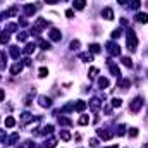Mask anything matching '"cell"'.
I'll list each match as a JSON object with an SVG mask.
<instances>
[{
    "mask_svg": "<svg viewBox=\"0 0 148 148\" xmlns=\"http://www.w3.org/2000/svg\"><path fill=\"white\" fill-rule=\"evenodd\" d=\"M126 41H127V50L129 52H134L136 47H138V36L133 29H127V36H126Z\"/></svg>",
    "mask_w": 148,
    "mask_h": 148,
    "instance_id": "obj_1",
    "label": "cell"
},
{
    "mask_svg": "<svg viewBox=\"0 0 148 148\" xmlns=\"http://www.w3.org/2000/svg\"><path fill=\"white\" fill-rule=\"evenodd\" d=\"M141 105H143V98H141V97H136V98L131 102V105H129V112H133V114L140 112Z\"/></svg>",
    "mask_w": 148,
    "mask_h": 148,
    "instance_id": "obj_2",
    "label": "cell"
},
{
    "mask_svg": "<svg viewBox=\"0 0 148 148\" xmlns=\"http://www.w3.org/2000/svg\"><path fill=\"white\" fill-rule=\"evenodd\" d=\"M107 50H109L110 55H121V47L117 43H114V41H109L107 43Z\"/></svg>",
    "mask_w": 148,
    "mask_h": 148,
    "instance_id": "obj_3",
    "label": "cell"
},
{
    "mask_svg": "<svg viewBox=\"0 0 148 148\" xmlns=\"http://www.w3.org/2000/svg\"><path fill=\"white\" fill-rule=\"evenodd\" d=\"M97 134H98V138H102V140H110L112 136H114V133L112 131H107V129H97Z\"/></svg>",
    "mask_w": 148,
    "mask_h": 148,
    "instance_id": "obj_4",
    "label": "cell"
},
{
    "mask_svg": "<svg viewBox=\"0 0 148 148\" xmlns=\"http://www.w3.org/2000/svg\"><path fill=\"white\" fill-rule=\"evenodd\" d=\"M48 36H50V40H52V41H60V40H62V33H60L57 28H52Z\"/></svg>",
    "mask_w": 148,
    "mask_h": 148,
    "instance_id": "obj_5",
    "label": "cell"
},
{
    "mask_svg": "<svg viewBox=\"0 0 148 148\" xmlns=\"http://www.w3.org/2000/svg\"><path fill=\"white\" fill-rule=\"evenodd\" d=\"M38 102H40L41 107H47V109L52 107V100H50L48 97H45V95H40V97H38Z\"/></svg>",
    "mask_w": 148,
    "mask_h": 148,
    "instance_id": "obj_6",
    "label": "cell"
},
{
    "mask_svg": "<svg viewBox=\"0 0 148 148\" xmlns=\"http://www.w3.org/2000/svg\"><path fill=\"white\" fill-rule=\"evenodd\" d=\"M102 17L107 19V21H112V19H114V10H112L110 7H105V9L102 10Z\"/></svg>",
    "mask_w": 148,
    "mask_h": 148,
    "instance_id": "obj_7",
    "label": "cell"
},
{
    "mask_svg": "<svg viewBox=\"0 0 148 148\" xmlns=\"http://www.w3.org/2000/svg\"><path fill=\"white\" fill-rule=\"evenodd\" d=\"M134 19H136L138 23H141V24H147L148 23V14L147 12H138V14L134 16Z\"/></svg>",
    "mask_w": 148,
    "mask_h": 148,
    "instance_id": "obj_8",
    "label": "cell"
},
{
    "mask_svg": "<svg viewBox=\"0 0 148 148\" xmlns=\"http://www.w3.org/2000/svg\"><path fill=\"white\" fill-rule=\"evenodd\" d=\"M86 107H88V103H86V102H83V100H77V102L74 103V110H76V112H83Z\"/></svg>",
    "mask_w": 148,
    "mask_h": 148,
    "instance_id": "obj_9",
    "label": "cell"
},
{
    "mask_svg": "<svg viewBox=\"0 0 148 148\" xmlns=\"http://www.w3.org/2000/svg\"><path fill=\"white\" fill-rule=\"evenodd\" d=\"M90 109L93 112H98V109H100V100L98 98H91L90 100Z\"/></svg>",
    "mask_w": 148,
    "mask_h": 148,
    "instance_id": "obj_10",
    "label": "cell"
},
{
    "mask_svg": "<svg viewBox=\"0 0 148 148\" xmlns=\"http://www.w3.org/2000/svg\"><path fill=\"white\" fill-rule=\"evenodd\" d=\"M129 86H131V81L129 79H119L117 81V88H121V90H126Z\"/></svg>",
    "mask_w": 148,
    "mask_h": 148,
    "instance_id": "obj_11",
    "label": "cell"
},
{
    "mask_svg": "<svg viewBox=\"0 0 148 148\" xmlns=\"http://www.w3.org/2000/svg\"><path fill=\"white\" fill-rule=\"evenodd\" d=\"M73 5H74V9H77V10H83V9H84V5H86V0H74Z\"/></svg>",
    "mask_w": 148,
    "mask_h": 148,
    "instance_id": "obj_12",
    "label": "cell"
},
{
    "mask_svg": "<svg viewBox=\"0 0 148 148\" xmlns=\"http://www.w3.org/2000/svg\"><path fill=\"white\" fill-rule=\"evenodd\" d=\"M109 69H110V73L115 76V77H121V71H119V67L117 66H114L112 62H109Z\"/></svg>",
    "mask_w": 148,
    "mask_h": 148,
    "instance_id": "obj_13",
    "label": "cell"
},
{
    "mask_svg": "<svg viewBox=\"0 0 148 148\" xmlns=\"http://www.w3.org/2000/svg\"><path fill=\"white\" fill-rule=\"evenodd\" d=\"M38 45H40V48H41V50H50V48H52L50 41H47V40H40V41H38Z\"/></svg>",
    "mask_w": 148,
    "mask_h": 148,
    "instance_id": "obj_14",
    "label": "cell"
},
{
    "mask_svg": "<svg viewBox=\"0 0 148 148\" xmlns=\"http://www.w3.org/2000/svg\"><path fill=\"white\" fill-rule=\"evenodd\" d=\"M88 48H90V53H91V55H93V53H100V50H102L98 43H91Z\"/></svg>",
    "mask_w": 148,
    "mask_h": 148,
    "instance_id": "obj_15",
    "label": "cell"
},
{
    "mask_svg": "<svg viewBox=\"0 0 148 148\" xmlns=\"http://www.w3.org/2000/svg\"><path fill=\"white\" fill-rule=\"evenodd\" d=\"M79 59H81L83 62H91V60H93V55L84 52V53H79Z\"/></svg>",
    "mask_w": 148,
    "mask_h": 148,
    "instance_id": "obj_16",
    "label": "cell"
},
{
    "mask_svg": "<svg viewBox=\"0 0 148 148\" xmlns=\"http://www.w3.org/2000/svg\"><path fill=\"white\" fill-rule=\"evenodd\" d=\"M17 140H19V133H14V134H10V136H9V140H7L5 143H7V145H14Z\"/></svg>",
    "mask_w": 148,
    "mask_h": 148,
    "instance_id": "obj_17",
    "label": "cell"
},
{
    "mask_svg": "<svg viewBox=\"0 0 148 148\" xmlns=\"http://www.w3.org/2000/svg\"><path fill=\"white\" fill-rule=\"evenodd\" d=\"M5 66H7V55L5 52H0V69H5Z\"/></svg>",
    "mask_w": 148,
    "mask_h": 148,
    "instance_id": "obj_18",
    "label": "cell"
},
{
    "mask_svg": "<svg viewBox=\"0 0 148 148\" xmlns=\"http://www.w3.org/2000/svg\"><path fill=\"white\" fill-rule=\"evenodd\" d=\"M23 71V64H14L12 67H10V73L12 74H19Z\"/></svg>",
    "mask_w": 148,
    "mask_h": 148,
    "instance_id": "obj_19",
    "label": "cell"
},
{
    "mask_svg": "<svg viewBox=\"0 0 148 148\" xmlns=\"http://www.w3.org/2000/svg\"><path fill=\"white\" fill-rule=\"evenodd\" d=\"M24 12H26L28 16H33V14L36 12V7H35V5H26V7H24Z\"/></svg>",
    "mask_w": 148,
    "mask_h": 148,
    "instance_id": "obj_20",
    "label": "cell"
},
{
    "mask_svg": "<svg viewBox=\"0 0 148 148\" xmlns=\"http://www.w3.org/2000/svg\"><path fill=\"white\" fill-rule=\"evenodd\" d=\"M35 48H36V45H35V43H29V45H26L24 53H26V55H29V53H33V52H35Z\"/></svg>",
    "mask_w": 148,
    "mask_h": 148,
    "instance_id": "obj_21",
    "label": "cell"
},
{
    "mask_svg": "<svg viewBox=\"0 0 148 148\" xmlns=\"http://www.w3.org/2000/svg\"><path fill=\"white\" fill-rule=\"evenodd\" d=\"M7 41H9V33H7V31H2V33H0V43L5 45Z\"/></svg>",
    "mask_w": 148,
    "mask_h": 148,
    "instance_id": "obj_22",
    "label": "cell"
},
{
    "mask_svg": "<svg viewBox=\"0 0 148 148\" xmlns=\"http://www.w3.org/2000/svg\"><path fill=\"white\" fill-rule=\"evenodd\" d=\"M98 86L100 88H107L109 86V79L107 77H98Z\"/></svg>",
    "mask_w": 148,
    "mask_h": 148,
    "instance_id": "obj_23",
    "label": "cell"
},
{
    "mask_svg": "<svg viewBox=\"0 0 148 148\" xmlns=\"http://www.w3.org/2000/svg\"><path fill=\"white\" fill-rule=\"evenodd\" d=\"M5 126H7V127H14V126H16V119L9 115V117L5 119Z\"/></svg>",
    "mask_w": 148,
    "mask_h": 148,
    "instance_id": "obj_24",
    "label": "cell"
},
{
    "mask_svg": "<svg viewBox=\"0 0 148 148\" xmlns=\"http://www.w3.org/2000/svg\"><path fill=\"white\" fill-rule=\"evenodd\" d=\"M21 119H23V124H26V122H29V121H33V115H31V114H28V112H24Z\"/></svg>",
    "mask_w": 148,
    "mask_h": 148,
    "instance_id": "obj_25",
    "label": "cell"
},
{
    "mask_svg": "<svg viewBox=\"0 0 148 148\" xmlns=\"http://www.w3.org/2000/svg\"><path fill=\"white\" fill-rule=\"evenodd\" d=\"M60 138H62L64 141H69V140H71V133L64 129V131H60Z\"/></svg>",
    "mask_w": 148,
    "mask_h": 148,
    "instance_id": "obj_26",
    "label": "cell"
},
{
    "mask_svg": "<svg viewBox=\"0 0 148 148\" xmlns=\"http://www.w3.org/2000/svg\"><path fill=\"white\" fill-rule=\"evenodd\" d=\"M122 64H124L126 67H133V60H131V57H122Z\"/></svg>",
    "mask_w": 148,
    "mask_h": 148,
    "instance_id": "obj_27",
    "label": "cell"
},
{
    "mask_svg": "<svg viewBox=\"0 0 148 148\" xmlns=\"http://www.w3.org/2000/svg\"><path fill=\"white\" fill-rule=\"evenodd\" d=\"M59 122H60V124H64V126H71V124H73V121H71V119H67V117H59Z\"/></svg>",
    "mask_w": 148,
    "mask_h": 148,
    "instance_id": "obj_28",
    "label": "cell"
},
{
    "mask_svg": "<svg viewBox=\"0 0 148 148\" xmlns=\"http://www.w3.org/2000/svg\"><path fill=\"white\" fill-rule=\"evenodd\" d=\"M88 122H90V117H88V115H81L79 121H77V124H81V126H84V124H88Z\"/></svg>",
    "mask_w": 148,
    "mask_h": 148,
    "instance_id": "obj_29",
    "label": "cell"
},
{
    "mask_svg": "<svg viewBox=\"0 0 148 148\" xmlns=\"http://www.w3.org/2000/svg\"><path fill=\"white\" fill-rule=\"evenodd\" d=\"M10 55H12L14 59H17V57H19V48H17V47H10Z\"/></svg>",
    "mask_w": 148,
    "mask_h": 148,
    "instance_id": "obj_30",
    "label": "cell"
},
{
    "mask_svg": "<svg viewBox=\"0 0 148 148\" xmlns=\"http://www.w3.org/2000/svg\"><path fill=\"white\" fill-rule=\"evenodd\" d=\"M69 48H71V50H77V48H79V40H73V41L69 43Z\"/></svg>",
    "mask_w": 148,
    "mask_h": 148,
    "instance_id": "obj_31",
    "label": "cell"
},
{
    "mask_svg": "<svg viewBox=\"0 0 148 148\" xmlns=\"http://www.w3.org/2000/svg\"><path fill=\"white\" fill-rule=\"evenodd\" d=\"M110 105L112 107H121V105H122V100H121V98H112Z\"/></svg>",
    "mask_w": 148,
    "mask_h": 148,
    "instance_id": "obj_32",
    "label": "cell"
},
{
    "mask_svg": "<svg viewBox=\"0 0 148 148\" xmlns=\"http://www.w3.org/2000/svg\"><path fill=\"white\" fill-rule=\"evenodd\" d=\"M55 145H57V141H55L53 138H50V140L45 143V147H47V148H55Z\"/></svg>",
    "mask_w": 148,
    "mask_h": 148,
    "instance_id": "obj_33",
    "label": "cell"
},
{
    "mask_svg": "<svg viewBox=\"0 0 148 148\" xmlns=\"http://www.w3.org/2000/svg\"><path fill=\"white\" fill-rule=\"evenodd\" d=\"M127 134H129V138H136V136H138V129H136V127H131V129L127 131Z\"/></svg>",
    "mask_w": 148,
    "mask_h": 148,
    "instance_id": "obj_34",
    "label": "cell"
},
{
    "mask_svg": "<svg viewBox=\"0 0 148 148\" xmlns=\"http://www.w3.org/2000/svg\"><path fill=\"white\" fill-rule=\"evenodd\" d=\"M38 76H40V77H47V76H48V69H45V67H41V69L38 71Z\"/></svg>",
    "mask_w": 148,
    "mask_h": 148,
    "instance_id": "obj_35",
    "label": "cell"
},
{
    "mask_svg": "<svg viewBox=\"0 0 148 148\" xmlns=\"http://www.w3.org/2000/svg\"><path fill=\"white\" fill-rule=\"evenodd\" d=\"M97 74H98V69H97V67H91V69H90V77H91V79H95Z\"/></svg>",
    "mask_w": 148,
    "mask_h": 148,
    "instance_id": "obj_36",
    "label": "cell"
},
{
    "mask_svg": "<svg viewBox=\"0 0 148 148\" xmlns=\"http://www.w3.org/2000/svg\"><path fill=\"white\" fill-rule=\"evenodd\" d=\"M124 133H126V126H122V124H121V126L117 127V136H122Z\"/></svg>",
    "mask_w": 148,
    "mask_h": 148,
    "instance_id": "obj_37",
    "label": "cell"
},
{
    "mask_svg": "<svg viewBox=\"0 0 148 148\" xmlns=\"http://www.w3.org/2000/svg\"><path fill=\"white\" fill-rule=\"evenodd\" d=\"M119 36H121V28H117V29L112 31V38H114V40H117Z\"/></svg>",
    "mask_w": 148,
    "mask_h": 148,
    "instance_id": "obj_38",
    "label": "cell"
},
{
    "mask_svg": "<svg viewBox=\"0 0 148 148\" xmlns=\"http://www.w3.org/2000/svg\"><path fill=\"white\" fill-rule=\"evenodd\" d=\"M140 5H141L140 0H133V2H131V9H140Z\"/></svg>",
    "mask_w": 148,
    "mask_h": 148,
    "instance_id": "obj_39",
    "label": "cell"
},
{
    "mask_svg": "<svg viewBox=\"0 0 148 148\" xmlns=\"http://www.w3.org/2000/svg\"><path fill=\"white\" fill-rule=\"evenodd\" d=\"M17 40H19V41H26V40H28V33H21V35H17Z\"/></svg>",
    "mask_w": 148,
    "mask_h": 148,
    "instance_id": "obj_40",
    "label": "cell"
},
{
    "mask_svg": "<svg viewBox=\"0 0 148 148\" xmlns=\"http://www.w3.org/2000/svg\"><path fill=\"white\" fill-rule=\"evenodd\" d=\"M90 145H91V148H98V141L93 138V140H90Z\"/></svg>",
    "mask_w": 148,
    "mask_h": 148,
    "instance_id": "obj_41",
    "label": "cell"
},
{
    "mask_svg": "<svg viewBox=\"0 0 148 148\" xmlns=\"http://www.w3.org/2000/svg\"><path fill=\"white\" fill-rule=\"evenodd\" d=\"M66 16H67V17H73V16H74V10H73V9L66 10Z\"/></svg>",
    "mask_w": 148,
    "mask_h": 148,
    "instance_id": "obj_42",
    "label": "cell"
},
{
    "mask_svg": "<svg viewBox=\"0 0 148 148\" xmlns=\"http://www.w3.org/2000/svg\"><path fill=\"white\" fill-rule=\"evenodd\" d=\"M3 98H5V91H3V90H2V88H0V102H2V100H3Z\"/></svg>",
    "mask_w": 148,
    "mask_h": 148,
    "instance_id": "obj_43",
    "label": "cell"
},
{
    "mask_svg": "<svg viewBox=\"0 0 148 148\" xmlns=\"http://www.w3.org/2000/svg\"><path fill=\"white\" fill-rule=\"evenodd\" d=\"M127 2H129V0H117V3H119V5H126Z\"/></svg>",
    "mask_w": 148,
    "mask_h": 148,
    "instance_id": "obj_44",
    "label": "cell"
},
{
    "mask_svg": "<svg viewBox=\"0 0 148 148\" xmlns=\"http://www.w3.org/2000/svg\"><path fill=\"white\" fill-rule=\"evenodd\" d=\"M45 2H47V3H57L59 0H45Z\"/></svg>",
    "mask_w": 148,
    "mask_h": 148,
    "instance_id": "obj_45",
    "label": "cell"
},
{
    "mask_svg": "<svg viewBox=\"0 0 148 148\" xmlns=\"http://www.w3.org/2000/svg\"><path fill=\"white\" fill-rule=\"evenodd\" d=\"M107 148H119V145H112V147H107Z\"/></svg>",
    "mask_w": 148,
    "mask_h": 148,
    "instance_id": "obj_46",
    "label": "cell"
},
{
    "mask_svg": "<svg viewBox=\"0 0 148 148\" xmlns=\"http://www.w3.org/2000/svg\"><path fill=\"white\" fill-rule=\"evenodd\" d=\"M141 148H148V143H147V145H143V147H141Z\"/></svg>",
    "mask_w": 148,
    "mask_h": 148,
    "instance_id": "obj_47",
    "label": "cell"
},
{
    "mask_svg": "<svg viewBox=\"0 0 148 148\" xmlns=\"http://www.w3.org/2000/svg\"><path fill=\"white\" fill-rule=\"evenodd\" d=\"M147 9H148V2H147Z\"/></svg>",
    "mask_w": 148,
    "mask_h": 148,
    "instance_id": "obj_48",
    "label": "cell"
},
{
    "mask_svg": "<svg viewBox=\"0 0 148 148\" xmlns=\"http://www.w3.org/2000/svg\"><path fill=\"white\" fill-rule=\"evenodd\" d=\"M17 148H23V147H17Z\"/></svg>",
    "mask_w": 148,
    "mask_h": 148,
    "instance_id": "obj_49",
    "label": "cell"
}]
</instances>
